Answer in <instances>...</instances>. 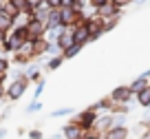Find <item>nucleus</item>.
Returning a JSON list of instances; mask_svg holds the SVG:
<instances>
[{
  "label": "nucleus",
  "instance_id": "f8f14e48",
  "mask_svg": "<svg viewBox=\"0 0 150 139\" xmlns=\"http://www.w3.org/2000/svg\"><path fill=\"white\" fill-rule=\"evenodd\" d=\"M137 99H139V104L141 106H146V108H150V86H146V88H141L139 93H137Z\"/></svg>",
  "mask_w": 150,
  "mask_h": 139
},
{
  "label": "nucleus",
  "instance_id": "ddd939ff",
  "mask_svg": "<svg viewBox=\"0 0 150 139\" xmlns=\"http://www.w3.org/2000/svg\"><path fill=\"white\" fill-rule=\"evenodd\" d=\"M80 51H82V44H77V42H75L73 46H69V49L64 51V57H69V60H71V57H75Z\"/></svg>",
  "mask_w": 150,
  "mask_h": 139
},
{
  "label": "nucleus",
  "instance_id": "dca6fc26",
  "mask_svg": "<svg viewBox=\"0 0 150 139\" xmlns=\"http://www.w3.org/2000/svg\"><path fill=\"white\" fill-rule=\"evenodd\" d=\"M62 60H64V57H53V60L49 62V69H51V71H53V69H57V66L62 64Z\"/></svg>",
  "mask_w": 150,
  "mask_h": 139
},
{
  "label": "nucleus",
  "instance_id": "a211bd4d",
  "mask_svg": "<svg viewBox=\"0 0 150 139\" xmlns=\"http://www.w3.org/2000/svg\"><path fill=\"white\" fill-rule=\"evenodd\" d=\"M7 69H9V64H7V60L5 57H0V77L7 73Z\"/></svg>",
  "mask_w": 150,
  "mask_h": 139
},
{
  "label": "nucleus",
  "instance_id": "393cba45",
  "mask_svg": "<svg viewBox=\"0 0 150 139\" xmlns=\"http://www.w3.org/2000/svg\"><path fill=\"white\" fill-rule=\"evenodd\" d=\"M2 95H5V88H2V84H0V97H2Z\"/></svg>",
  "mask_w": 150,
  "mask_h": 139
},
{
  "label": "nucleus",
  "instance_id": "f3484780",
  "mask_svg": "<svg viewBox=\"0 0 150 139\" xmlns=\"http://www.w3.org/2000/svg\"><path fill=\"white\" fill-rule=\"evenodd\" d=\"M73 113V108H60V111H53V117H62V115H69Z\"/></svg>",
  "mask_w": 150,
  "mask_h": 139
},
{
  "label": "nucleus",
  "instance_id": "0eeeda50",
  "mask_svg": "<svg viewBox=\"0 0 150 139\" xmlns=\"http://www.w3.org/2000/svg\"><path fill=\"white\" fill-rule=\"evenodd\" d=\"M64 137L66 139H82V128L75 121H71V124L64 126Z\"/></svg>",
  "mask_w": 150,
  "mask_h": 139
},
{
  "label": "nucleus",
  "instance_id": "b1692460",
  "mask_svg": "<svg viewBox=\"0 0 150 139\" xmlns=\"http://www.w3.org/2000/svg\"><path fill=\"white\" fill-rule=\"evenodd\" d=\"M144 139H150V130H146V135H144Z\"/></svg>",
  "mask_w": 150,
  "mask_h": 139
},
{
  "label": "nucleus",
  "instance_id": "a878e982",
  "mask_svg": "<svg viewBox=\"0 0 150 139\" xmlns=\"http://www.w3.org/2000/svg\"><path fill=\"white\" fill-rule=\"evenodd\" d=\"M71 2H82V0H71Z\"/></svg>",
  "mask_w": 150,
  "mask_h": 139
},
{
  "label": "nucleus",
  "instance_id": "39448f33",
  "mask_svg": "<svg viewBox=\"0 0 150 139\" xmlns=\"http://www.w3.org/2000/svg\"><path fill=\"white\" fill-rule=\"evenodd\" d=\"M95 121H97V117H95V108H88V111H84L80 117H77L75 124L80 126V128H91Z\"/></svg>",
  "mask_w": 150,
  "mask_h": 139
},
{
  "label": "nucleus",
  "instance_id": "1a4fd4ad",
  "mask_svg": "<svg viewBox=\"0 0 150 139\" xmlns=\"http://www.w3.org/2000/svg\"><path fill=\"white\" fill-rule=\"evenodd\" d=\"M57 44H60L64 51L69 49V46H73V44H75L73 33H71V31H62V33H60V38H57Z\"/></svg>",
  "mask_w": 150,
  "mask_h": 139
},
{
  "label": "nucleus",
  "instance_id": "6e6552de",
  "mask_svg": "<svg viewBox=\"0 0 150 139\" xmlns=\"http://www.w3.org/2000/svg\"><path fill=\"white\" fill-rule=\"evenodd\" d=\"M106 139H128V128H124V126H112V128H108Z\"/></svg>",
  "mask_w": 150,
  "mask_h": 139
},
{
  "label": "nucleus",
  "instance_id": "4468645a",
  "mask_svg": "<svg viewBox=\"0 0 150 139\" xmlns=\"http://www.w3.org/2000/svg\"><path fill=\"white\" fill-rule=\"evenodd\" d=\"M99 13H102V16H112V13H115V11H117V7H115V5H112V2H106V5H104V7H99Z\"/></svg>",
  "mask_w": 150,
  "mask_h": 139
},
{
  "label": "nucleus",
  "instance_id": "f03ea898",
  "mask_svg": "<svg viewBox=\"0 0 150 139\" xmlns=\"http://www.w3.org/2000/svg\"><path fill=\"white\" fill-rule=\"evenodd\" d=\"M130 97H132L130 86H117L115 91H112V95H110L112 102H119V104H128V102H130Z\"/></svg>",
  "mask_w": 150,
  "mask_h": 139
},
{
  "label": "nucleus",
  "instance_id": "aec40b11",
  "mask_svg": "<svg viewBox=\"0 0 150 139\" xmlns=\"http://www.w3.org/2000/svg\"><path fill=\"white\" fill-rule=\"evenodd\" d=\"M110 2H112L115 7H117V9H122V7H126L128 2H130V0H110Z\"/></svg>",
  "mask_w": 150,
  "mask_h": 139
},
{
  "label": "nucleus",
  "instance_id": "7ed1b4c3",
  "mask_svg": "<svg viewBox=\"0 0 150 139\" xmlns=\"http://www.w3.org/2000/svg\"><path fill=\"white\" fill-rule=\"evenodd\" d=\"M24 91H27V79H16V82L9 86L7 95H9V99H20L24 95Z\"/></svg>",
  "mask_w": 150,
  "mask_h": 139
},
{
  "label": "nucleus",
  "instance_id": "2eb2a0df",
  "mask_svg": "<svg viewBox=\"0 0 150 139\" xmlns=\"http://www.w3.org/2000/svg\"><path fill=\"white\" fill-rule=\"evenodd\" d=\"M44 5H47L49 9H57V7L62 5V0H44Z\"/></svg>",
  "mask_w": 150,
  "mask_h": 139
},
{
  "label": "nucleus",
  "instance_id": "5701e85b",
  "mask_svg": "<svg viewBox=\"0 0 150 139\" xmlns=\"http://www.w3.org/2000/svg\"><path fill=\"white\" fill-rule=\"evenodd\" d=\"M31 139H42V135L38 133V130H33V133H31Z\"/></svg>",
  "mask_w": 150,
  "mask_h": 139
},
{
  "label": "nucleus",
  "instance_id": "423d86ee",
  "mask_svg": "<svg viewBox=\"0 0 150 139\" xmlns=\"http://www.w3.org/2000/svg\"><path fill=\"white\" fill-rule=\"evenodd\" d=\"M60 18H62V27H66V24H75L77 16H75L73 7H62L60 9Z\"/></svg>",
  "mask_w": 150,
  "mask_h": 139
},
{
  "label": "nucleus",
  "instance_id": "9b49d317",
  "mask_svg": "<svg viewBox=\"0 0 150 139\" xmlns=\"http://www.w3.org/2000/svg\"><path fill=\"white\" fill-rule=\"evenodd\" d=\"M13 16H9L7 11H0V31H7V29L13 27Z\"/></svg>",
  "mask_w": 150,
  "mask_h": 139
},
{
  "label": "nucleus",
  "instance_id": "6ab92c4d",
  "mask_svg": "<svg viewBox=\"0 0 150 139\" xmlns=\"http://www.w3.org/2000/svg\"><path fill=\"white\" fill-rule=\"evenodd\" d=\"M40 108H42V104H40V102H33L31 106L27 108V113H35V111H40Z\"/></svg>",
  "mask_w": 150,
  "mask_h": 139
},
{
  "label": "nucleus",
  "instance_id": "412c9836",
  "mask_svg": "<svg viewBox=\"0 0 150 139\" xmlns=\"http://www.w3.org/2000/svg\"><path fill=\"white\" fill-rule=\"evenodd\" d=\"M106 2H110V0H91V5L95 7V9H99V7H104Z\"/></svg>",
  "mask_w": 150,
  "mask_h": 139
},
{
  "label": "nucleus",
  "instance_id": "20e7f679",
  "mask_svg": "<svg viewBox=\"0 0 150 139\" xmlns=\"http://www.w3.org/2000/svg\"><path fill=\"white\" fill-rule=\"evenodd\" d=\"M73 38H75V42L82 44V46H84L86 42H91V29H88V24H77L75 31H73Z\"/></svg>",
  "mask_w": 150,
  "mask_h": 139
},
{
  "label": "nucleus",
  "instance_id": "4be33fe9",
  "mask_svg": "<svg viewBox=\"0 0 150 139\" xmlns=\"http://www.w3.org/2000/svg\"><path fill=\"white\" fill-rule=\"evenodd\" d=\"M42 91H44V82L40 79V84H38V88H35V97H40V95H42Z\"/></svg>",
  "mask_w": 150,
  "mask_h": 139
},
{
  "label": "nucleus",
  "instance_id": "f257e3e1",
  "mask_svg": "<svg viewBox=\"0 0 150 139\" xmlns=\"http://www.w3.org/2000/svg\"><path fill=\"white\" fill-rule=\"evenodd\" d=\"M24 29H27V38L29 40H40V38H42V31H44V22L38 20V18H33Z\"/></svg>",
  "mask_w": 150,
  "mask_h": 139
},
{
  "label": "nucleus",
  "instance_id": "9d476101",
  "mask_svg": "<svg viewBox=\"0 0 150 139\" xmlns=\"http://www.w3.org/2000/svg\"><path fill=\"white\" fill-rule=\"evenodd\" d=\"M148 77H150V75H148V73H144V75H139V77H137V79H135V82H132V84H130V91H132V93H139V91H141V88H146V86H148Z\"/></svg>",
  "mask_w": 150,
  "mask_h": 139
}]
</instances>
